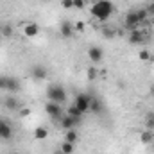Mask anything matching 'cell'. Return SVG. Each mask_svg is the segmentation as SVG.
<instances>
[{
	"mask_svg": "<svg viewBox=\"0 0 154 154\" xmlns=\"http://www.w3.org/2000/svg\"><path fill=\"white\" fill-rule=\"evenodd\" d=\"M143 39H145V31H142V29H134V31L129 32V41L134 43V45L142 43Z\"/></svg>",
	"mask_w": 154,
	"mask_h": 154,
	"instance_id": "obj_9",
	"label": "cell"
},
{
	"mask_svg": "<svg viewBox=\"0 0 154 154\" xmlns=\"http://www.w3.org/2000/svg\"><path fill=\"white\" fill-rule=\"evenodd\" d=\"M90 13H91L93 18H97V20H100V22H106V20H109L111 14H113V4H111L109 0H97V2L91 5Z\"/></svg>",
	"mask_w": 154,
	"mask_h": 154,
	"instance_id": "obj_1",
	"label": "cell"
},
{
	"mask_svg": "<svg viewBox=\"0 0 154 154\" xmlns=\"http://www.w3.org/2000/svg\"><path fill=\"white\" fill-rule=\"evenodd\" d=\"M145 127L149 131H154V111H149L145 115Z\"/></svg>",
	"mask_w": 154,
	"mask_h": 154,
	"instance_id": "obj_21",
	"label": "cell"
},
{
	"mask_svg": "<svg viewBox=\"0 0 154 154\" xmlns=\"http://www.w3.org/2000/svg\"><path fill=\"white\" fill-rule=\"evenodd\" d=\"M90 111L91 113H97V115L102 113V102L97 97H93V95H91V102H90Z\"/></svg>",
	"mask_w": 154,
	"mask_h": 154,
	"instance_id": "obj_15",
	"label": "cell"
},
{
	"mask_svg": "<svg viewBox=\"0 0 154 154\" xmlns=\"http://www.w3.org/2000/svg\"><path fill=\"white\" fill-rule=\"evenodd\" d=\"M90 102H91V95H88V93H77L75 100H74V106H77L79 111L84 115V113L90 111Z\"/></svg>",
	"mask_w": 154,
	"mask_h": 154,
	"instance_id": "obj_3",
	"label": "cell"
},
{
	"mask_svg": "<svg viewBox=\"0 0 154 154\" xmlns=\"http://www.w3.org/2000/svg\"><path fill=\"white\" fill-rule=\"evenodd\" d=\"M5 88V77H0V90Z\"/></svg>",
	"mask_w": 154,
	"mask_h": 154,
	"instance_id": "obj_30",
	"label": "cell"
},
{
	"mask_svg": "<svg viewBox=\"0 0 154 154\" xmlns=\"http://www.w3.org/2000/svg\"><path fill=\"white\" fill-rule=\"evenodd\" d=\"M61 5H63V9L70 11V9H74V0H61Z\"/></svg>",
	"mask_w": 154,
	"mask_h": 154,
	"instance_id": "obj_26",
	"label": "cell"
},
{
	"mask_svg": "<svg viewBox=\"0 0 154 154\" xmlns=\"http://www.w3.org/2000/svg\"><path fill=\"white\" fill-rule=\"evenodd\" d=\"M20 29H22V34L25 38H36L39 34V25L34 23V22H23L20 25Z\"/></svg>",
	"mask_w": 154,
	"mask_h": 154,
	"instance_id": "obj_4",
	"label": "cell"
},
{
	"mask_svg": "<svg viewBox=\"0 0 154 154\" xmlns=\"http://www.w3.org/2000/svg\"><path fill=\"white\" fill-rule=\"evenodd\" d=\"M86 75H88V79H90V81H95V79L99 77V70H97L95 66H90V68L86 70Z\"/></svg>",
	"mask_w": 154,
	"mask_h": 154,
	"instance_id": "obj_23",
	"label": "cell"
},
{
	"mask_svg": "<svg viewBox=\"0 0 154 154\" xmlns=\"http://www.w3.org/2000/svg\"><path fill=\"white\" fill-rule=\"evenodd\" d=\"M140 143H143V145H151L154 142V131H149V129H145V131H142L140 133Z\"/></svg>",
	"mask_w": 154,
	"mask_h": 154,
	"instance_id": "obj_13",
	"label": "cell"
},
{
	"mask_svg": "<svg viewBox=\"0 0 154 154\" xmlns=\"http://www.w3.org/2000/svg\"><path fill=\"white\" fill-rule=\"evenodd\" d=\"M65 142H70V143H77V140H79V134H77L75 129H66L65 131V138H63Z\"/></svg>",
	"mask_w": 154,
	"mask_h": 154,
	"instance_id": "obj_16",
	"label": "cell"
},
{
	"mask_svg": "<svg viewBox=\"0 0 154 154\" xmlns=\"http://www.w3.org/2000/svg\"><path fill=\"white\" fill-rule=\"evenodd\" d=\"M125 27H127L129 31H134V29L140 27V20H138L136 11H131V13L125 14Z\"/></svg>",
	"mask_w": 154,
	"mask_h": 154,
	"instance_id": "obj_6",
	"label": "cell"
},
{
	"mask_svg": "<svg viewBox=\"0 0 154 154\" xmlns=\"http://www.w3.org/2000/svg\"><path fill=\"white\" fill-rule=\"evenodd\" d=\"M59 31H61V34H63L65 38H72V36L75 34V31H74V25H72L70 22H63V23L59 25Z\"/></svg>",
	"mask_w": 154,
	"mask_h": 154,
	"instance_id": "obj_12",
	"label": "cell"
},
{
	"mask_svg": "<svg viewBox=\"0 0 154 154\" xmlns=\"http://www.w3.org/2000/svg\"><path fill=\"white\" fill-rule=\"evenodd\" d=\"M54 154H63V151H61V149H56V152Z\"/></svg>",
	"mask_w": 154,
	"mask_h": 154,
	"instance_id": "obj_33",
	"label": "cell"
},
{
	"mask_svg": "<svg viewBox=\"0 0 154 154\" xmlns=\"http://www.w3.org/2000/svg\"><path fill=\"white\" fill-rule=\"evenodd\" d=\"M149 93L154 97V84H151V86H149Z\"/></svg>",
	"mask_w": 154,
	"mask_h": 154,
	"instance_id": "obj_31",
	"label": "cell"
},
{
	"mask_svg": "<svg viewBox=\"0 0 154 154\" xmlns=\"http://www.w3.org/2000/svg\"><path fill=\"white\" fill-rule=\"evenodd\" d=\"M147 13H149V16H151V14L154 13V2L151 4V5H149V7H147Z\"/></svg>",
	"mask_w": 154,
	"mask_h": 154,
	"instance_id": "obj_29",
	"label": "cell"
},
{
	"mask_svg": "<svg viewBox=\"0 0 154 154\" xmlns=\"http://www.w3.org/2000/svg\"><path fill=\"white\" fill-rule=\"evenodd\" d=\"M81 122V118H75V116H70V115H65L61 118V127L66 131V129H75L77 124Z\"/></svg>",
	"mask_w": 154,
	"mask_h": 154,
	"instance_id": "obj_8",
	"label": "cell"
},
{
	"mask_svg": "<svg viewBox=\"0 0 154 154\" xmlns=\"http://www.w3.org/2000/svg\"><path fill=\"white\" fill-rule=\"evenodd\" d=\"M20 88V84H18V81H14L13 77H5V91H16Z\"/></svg>",
	"mask_w": 154,
	"mask_h": 154,
	"instance_id": "obj_18",
	"label": "cell"
},
{
	"mask_svg": "<svg viewBox=\"0 0 154 154\" xmlns=\"http://www.w3.org/2000/svg\"><path fill=\"white\" fill-rule=\"evenodd\" d=\"M32 136H34V140L43 142V140H47V138H48V129H47V127H43V125H38V127H34Z\"/></svg>",
	"mask_w": 154,
	"mask_h": 154,
	"instance_id": "obj_11",
	"label": "cell"
},
{
	"mask_svg": "<svg viewBox=\"0 0 154 154\" xmlns=\"http://www.w3.org/2000/svg\"><path fill=\"white\" fill-rule=\"evenodd\" d=\"M45 111H47V115L52 116V118H56V120H59V118H63V108H61V104H57V102H47V106H45Z\"/></svg>",
	"mask_w": 154,
	"mask_h": 154,
	"instance_id": "obj_5",
	"label": "cell"
},
{
	"mask_svg": "<svg viewBox=\"0 0 154 154\" xmlns=\"http://www.w3.org/2000/svg\"><path fill=\"white\" fill-rule=\"evenodd\" d=\"M88 57H90L91 63H100L102 57H104V52H102L100 47H90L88 48Z\"/></svg>",
	"mask_w": 154,
	"mask_h": 154,
	"instance_id": "obj_7",
	"label": "cell"
},
{
	"mask_svg": "<svg viewBox=\"0 0 154 154\" xmlns=\"http://www.w3.org/2000/svg\"><path fill=\"white\" fill-rule=\"evenodd\" d=\"M86 7V0H74V9H84Z\"/></svg>",
	"mask_w": 154,
	"mask_h": 154,
	"instance_id": "obj_27",
	"label": "cell"
},
{
	"mask_svg": "<svg viewBox=\"0 0 154 154\" xmlns=\"http://www.w3.org/2000/svg\"><path fill=\"white\" fill-rule=\"evenodd\" d=\"M0 34H2V36H5V38L13 36V27H11V25H4V27L0 29Z\"/></svg>",
	"mask_w": 154,
	"mask_h": 154,
	"instance_id": "obj_24",
	"label": "cell"
},
{
	"mask_svg": "<svg viewBox=\"0 0 154 154\" xmlns=\"http://www.w3.org/2000/svg\"><path fill=\"white\" fill-rule=\"evenodd\" d=\"M11 136H13V127H11V124H7V122L0 120V138L9 140Z\"/></svg>",
	"mask_w": 154,
	"mask_h": 154,
	"instance_id": "obj_10",
	"label": "cell"
},
{
	"mask_svg": "<svg viewBox=\"0 0 154 154\" xmlns=\"http://www.w3.org/2000/svg\"><path fill=\"white\" fill-rule=\"evenodd\" d=\"M47 97L50 102H57V104H63L66 100V91L61 84H50L47 88Z\"/></svg>",
	"mask_w": 154,
	"mask_h": 154,
	"instance_id": "obj_2",
	"label": "cell"
},
{
	"mask_svg": "<svg viewBox=\"0 0 154 154\" xmlns=\"http://www.w3.org/2000/svg\"><path fill=\"white\" fill-rule=\"evenodd\" d=\"M0 29H2V27H0Z\"/></svg>",
	"mask_w": 154,
	"mask_h": 154,
	"instance_id": "obj_34",
	"label": "cell"
},
{
	"mask_svg": "<svg viewBox=\"0 0 154 154\" xmlns=\"http://www.w3.org/2000/svg\"><path fill=\"white\" fill-rule=\"evenodd\" d=\"M84 29H86L84 22H77L75 25H74V31H75L77 34H82V32H84Z\"/></svg>",
	"mask_w": 154,
	"mask_h": 154,
	"instance_id": "obj_25",
	"label": "cell"
},
{
	"mask_svg": "<svg viewBox=\"0 0 154 154\" xmlns=\"http://www.w3.org/2000/svg\"><path fill=\"white\" fill-rule=\"evenodd\" d=\"M66 115L75 116V118H81V116H82V113L79 111V108H77V106H74V104H72V106H68V108H66Z\"/></svg>",
	"mask_w": 154,
	"mask_h": 154,
	"instance_id": "obj_22",
	"label": "cell"
},
{
	"mask_svg": "<svg viewBox=\"0 0 154 154\" xmlns=\"http://www.w3.org/2000/svg\"><path fill=\"white\" fill-rule=\"evenodd\" d=\"M4 106H5L7 109H20V108H22V104H20L14 97H5V99H4Z\"/></svg>",
	"mask_w": 154,
	"mask_h": 154,
	"instance_id": "obj_14",
	"label": "cell"
},
{
	"mask_svg": "<svg viewBox=\"0 0 154 154\" xmlns=\"http://www.w3.org/2000/svg\"><path fill=\"white\" fill-rule=\"evenodd\" d=\"M29 113H31V111H29L27 108H23V109L20 108V116H27V115H29Z\"/></svg>",
	"mask_w": 154,
	"mask_h": 154,
	"instance_id": "obj_28",
	"label": "cell"
},
{
	"mask_svg": "<svg viewBox=\"0 0 154 154\" xmlns=\"http://www.w3.org/2000/svg\"><path fill=\"white\" fill-rule=\"evenodd\" d=\"M63 154H74L75 152V143H70V142H65L63 140V143H61V147H59Z\"/></svg>",
	"mask_w": 154,
	"mask_h": 154,
	"instance_id": "obj_20",
	"label": "cell"
},
{
	"mask_svg": "<svg viewBox=\"0 0 154 154\" xmlns=\"http://www.w3.org/2000/svg\"><path fill=\"white\" fill-rule=\"evenodd\" d=\"M149 18H151V23H152V25H154V13H152V14H151V16H149Z\"/></svg>",
	"mask_w": 154,
	"mask_h": 154,
	"instance_id": "obj_32",
	"label": "cell"
},
{
	"mask_svg": "<svg viewBox=\"0 0 154 154\" xmlns=\"http://www.w3.org/2000/svg\"><path fill=\"white\" fill-rule=\"evenodd\" d=\"M32 77L34 79H38V81H43L45 77H47V68H43V66H34L32 68Z\"/></svg>",
	"mask_w": 154,
	"mask_h": 154,
	"instance_id": "obj_19",
	"label": "cell"
},
{
	"mask_svg": "<svg viewBox=\"0 0 154 154\" xmlns=\"http://www.w3.org/2000/svg\"><path fill=\"white\" fill-rule=\"evenodd\" d=\"M138 61H142V63H149V61H152V54L149 52V48H142V50H138Z\"/></svg>",
	"mask_w": 154,
	"mask_h": 154,
	"instance_id": "obj_17",
	"label": "cell"
}]
</instances>
